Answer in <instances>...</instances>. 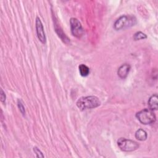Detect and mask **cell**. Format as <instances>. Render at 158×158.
<instances>
[{"mask_svg": "<svg viewBox=\"0 0 158 158\" xmlns=\"http://www.w3.org/2000/svg\"><path fill=\"white\" fill-rule=\"evenodd\" d=\"M33 151L37 157H44V155L43 154L42 152L37 147H34Z\"/></svg>", "mask_w": 158, "mask_h": 158, "instance_id": "12", "label": "cell"}, {"mask_svg": "<svg viewBox=\"0 0 158 158\" xmlns=\"http://www.w3.org/2000/svg\"><path fill=\"white\" fill-rule=\"evenodd\" d=\"M18 107H19V110H20V112H21L23 115H24V114H25V107H24V106H23V104L22 103L21 101H20V100H19V99L18 100Z\"/></svg>", "mask_w": 158, "mask_h": 158, "instance_id": "13", "label": "cell"}, {"mask_svg": "<svg viewBox=\"0 0 158 158\" xmlns=\"http://www.w3.org/2000/svg\"><path fill=\"white\" fill-rule=\"evenodd\" d=\"M148 106L149 109L154 110H157L158 107V101H157V94H154L151 96L148 100Z\"/></svg>", "mask_w": 158, "mask_h": 158, "instance_id": "8", "label": "cell"}, {"mask_svg": "<svg viewBox=\"0 0 158 158\" xmlns=\"http://www.w3.org/2000/svg\"><path fill=\"white\" fill-rule=\"evenodd\" d=\"M130 65L127 64H122L118 69L117 70V75L120 78H122V79H124L125 78L130 70Z\"/></svg>", "mask_w": 158, "mask_h": 158, "instance_id": "7", "label": "cell"}, {"mask_svg": "<svg viewBox=\"0 0 158 158\" xmlns=\"http://www.w3.org/2000/svg\"><path fill=\"white\" fill-rule=\"evenodd\" d=\"M117 144L118 148L125 152L133 151L139 148V144L136 141L124 138H119L117 141Z\"/></svg>", "mask_w": 158, "mask_h": 158, "instance_id": "4", "label": "cell"}, {"mask_svg": "<svg viewBox=\"0 0 158 158\" xmlns=\"http://www.w3.org/2000/svg\"><path fill=\"white\" fill-rule=\"evenodd\" d=\"M147 133L143 129H138L135 133V138L139 141H144L147 139Z\"/></svg>", "mask_w": 158, "mask_h": 158, "instance_id": "9", "label": "cell"}, {"mask_svg": "<svg viewBox=\"0 0 158 158\" xmlns=\"http://www.w3.org/2000/svg\"><path fill=\"white\" fill-rule=\"evenodd\" d=\"M1 101L2 103H5L6 102V94L2 89H1Z\"/></svg>", "mask_w": 158, "mask_h": 158, "instance_id": "14", "label": "cell"}, {"mask_svg": "<svg viewBox=\"0 0 158 158\" xmlns=\"http://www.w3.org/2000/svg\"><path fill=\"white\" fill-rule=\"evenodd\" d=\"M136 117L138 120L144 125H149L156 121V115L152 110L144 109L136 113Z\"/></svg>", "mask_w": 158, "mask_h": 158, "instance_id": "3", "label": "cell"}, {"mask_svg": "<svg viewBox=\"0 0 158 158\" xmlns=\"http://www.w3.org/2000/svg\"><path fill=\"white\" fill-rule=\"evenodd\" d=\"M146 38H147L146 35L141 31H138V32L135 33L133 35V39L135 41L144 40V39H146Z\"/></svg>", "mask_w": 158, "mask_h": 158, "instance_id": "11", "label": "cell"}, {"mask_svg": "<svg viewBox=\"0 0 158 158\" xmlns=\"http://www.w3.org/2000/svg\"><path fill=\"white\" fill-rule=\"evenodd\" d=\"M80 74L82 77H86L89 73V69L88 66L85 64H80L78 67Z\"/></svg>", "mask_w": 158, "mask_h": 158, "instance_id": "10", "label": "cell"}, {"mask_svg": "<svg viewBox=\"0 0 158 158\" xmlns=\"http://www.w3.org/2000/svg\"><path fill=\"white\" fill-rule=\"evenodd\" d=\"M101 102L98 98L94 96H88L81 97L77 101V107L81 110L88 109H93L98 107Z\"/></svg>", "mask_w": 158, "mask_h": 158, "instance_id": "1", "label": "cell"}, {"mask_svg": "<svg viewBox=\"0 0 158 158\" xmlns=\"http://www.w3.org/2000/svg\"><path fill=\"white\" fill-rule=\"evenodd\" d=\"M35 26H36V31L37 33V36L39 39V40L42 43H46V36L45 33L44 31V28L43 23L40 20V19L38 17H36V22H35Z\"/></svg>", "mask_w": 158, "mask_h": 158, "instance_id": "6", "label": "cell"}, {"mask_svg": "<svg viewBox=\"0 0 158 158\" xmlns=\"http://www.w3.org/2000/svg\"><path fill=\"white\" fill-rule=\"evenodd\" d=\"M136 19L132 15H122L114 23V28L116 30L125 29L135 25Z\"/></svg>", "mask_w": 158, "mask_h": 158, "instance_id": "2", "label": "cell"}, {"mask_svg": "<svg viewBox=\"0 0 158 158\" xmlns=\"http://www.w3.org/2000/svg\"><path fill=\"white\" fill-rule=\"evenodd\" d=\"M70 24L72 34L78 38H81L84 33V30L80 21L77 19L72 17L70 20Z\"/></svg>", "mask_w": 158, "mask_h": 158, "instance_id": "5", "label": "cell"}]
</instances>
